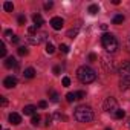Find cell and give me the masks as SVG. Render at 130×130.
Segmentation results:
<instances>
[{
	"label": "cell",
	"instance_id": "6da1fadb",
	"mask_svg": "<svg viewBox=\"0 0 130 130\" xmlns=\"http://www.w3.org/2000/svg\"><path fill=\"white\" fill-rule=\"evenodd\" d=\"M77 77H78V80H80L83 84H89V83H93V81H95L96 74H95V71H93L92 68H89V66H81V68H78V71H77Z\"/></svg>",
	"mask_w": 130,
	"mask_h": 130
},
{
	"label": "cell",
	"instance_id": "7a4b0ae2",
	"mask_svg": "<svg viewBox=\"0 0 130 130\" xmlns=\"http://www.w3.org/2000/svg\"><path fill=\"white\" fill-rule=\"evenodd\" d=\"M75 119L80 121V122H90L93 119V110L89 107V106H80L75 109V113H74Z\"/></svg>",
	"mask_w": 130,
	"mask_h": 130
},
{
	"label": "cell",
	"instance_id": "3957f363",
	"mask_svg": "<svg viewBox=\"0 0 130 130\" xmlns=\"http://www.w3.org/2000/svg\"><path fill=\"white\" fill-rule=\"evenodd\" d=\"M101 43H103V47L106 49V52H115L118 49V40L112 35V34H103L101 37Z\"/></svg>",
	"mask_w": 130,
	"mask_h": 130
},
{
	"label": "cell",
	"instance_id": "277c9868",
	"mask_svg": "<svg viewBox=\"0 0 130 130\" xmlns=\"http://www.w3.org/2000/svg\"><path fill=\"white\" fill-rule=\"evenodd\" d=\"M103 107H104V110H106V112H116V110H118V103H116V100H115V98L109 96V98H106V101H104Z\"/></svg>",
	"mask_w": 130,
	"mask_h": 130
},
{
	"label": "cell",
	"instance_id": "5b68a950",
	"mask_svg": "<svg viewBox=\"0 0 130 130\" xmlns=\"http://www.w3.org/2000/svg\"><path fill=\"white\" fill-rule=\"evenodd\" d=\"M44 38H46V34H44V32H37V34H34V35H29V37H28V41H29L31 44H40Z\"/></svg>",
	"mask_w": 130,
	"mask_h": 130
},
{
	"label": "cell",
	"instance_id": "8992f818",
	"mask_svg": "<svg viewBox=\"0 0 130 130\" xmlns=\"http://www.w3.org/2000/svg\"><path fill=\"white\" fill-rule=\"evenodd\" d=\"M119 75H121V78H130V61L124 63L119 68Z\"/></svg>",
	"mask_w": 130,
	"mask_h": 130
},
{
	"label": "cell",
	"instance_id": "52a82bcc",
	"mask_svg": "<svg viewBox=\"0 0 130 130\" xmlns=\"http://www.w3.org/2000/svg\"><path fill=\"white\" fill-rule=\"evenodd\" d=\"M63 25H64V22H63L61 17H54V19L51 20V26H52L55 31H60V29L63 28Z\"/></svg>",
	"mask_w": 130,
	"mask_h": 130
},
{
	"label": "cell",
	"instance_id": "ba28073f",
	"mask_svg": "<svg viewBox=\"0 0 130 130\" xmlns=\"http://www.w3.org/2000/svg\"><path fill=\"white\" fill-rule=\"evenodd\" d=\"M3 86H5L6 89H11V87H15V86H17V80H15L14 77H6V78L3 80Z\"/></svg>",
	"mask_w": 130,
	"mask_h": 130
},
{
	"label": "cell",
	"instance_id": "9c48e42d",
	"mask_svg": "<svg viewBox=\"0 0 130 130\" xmlns=\"http://www.w3.org/2000/svg\"><path fill=\"white\" fill-rule=\"evenodd\" d=\"M17 66H19V64H17V61H15L14 57H8V58L5 60V68L11 69V68H17Z\"/></svg>",
	"mask_w": 130,
	"mask_h": 130
},
{
	"label": "cell",
	"instance_id": "30bf717a",
	"mask_svg": "<svg viewBox=\"0 0 130 130\" xmlns=\"http://www.w3.org/2000/svg\"><path fill=\"white\" fill-rule=\"evenodd\" d=\"M9 122L14 124V125H17V124L22 122V116H20L19 113H11V115H9Z\"/></svg>",
	"mask_w": 130,
	"mask_h": 130
},
{
	"label": "cell",
	"instance_id": "8fae6325",
	"mask_svg": "<svg viewBox=\"0 0 130 130\" xmlns=\"http://www.w3.org/2000/svg\"><path fill=\"white\" fill-rule=\"evenodd\" d=\"M119 87L121 90H130V78H121Z\"/></svg>",
	"mask_w": 130,
	"mask_h": 130
},
{
	"label": "cell",
	"instance_id": "7c38bea8",
	"mask_svg": "<svg viewBox=\"0 0 130 130\" xmlns=\"http://www.w3.org/2000/svg\"><path fill=\"white\" fill-rule=\"evenodd\" d=\"M32 20H34V23H35L37 28H40V26L44 23V20H43V17H41L40 14H34V15H32Z\"/></svg>",
	"mask_w": 130,
	"mask_h": 130
},
{
	"label": "cell",
	"instance_id": "4fadbf2b",
	"mask_svg": "<svg viewBox=\"0 0 130 130\" xmlns=\"http://www.w3.org/2000/svg\"><path fill=\"white\" fill-rule=\"evenodd\" d=\"M23 75H25V78H34V77H35V71H34V68H28V69H25Z\"/></svg>",
	"mask_w": 130,
	"mask_h": 130
},
{
	"label": "cell",
	"instance_id": "5bb4252c",
	"mask_svg": "<svg viewBox=\"0 0 130 130\" xmlns=\"http://www.w3.org/2000/svg\"><path fill=\"white\" fill-rule=\"evenodd\" d=\"M35 110H37L35 106H26V107L23 109V113H25V115H35Z\"/></svg>",
	"mask_w": 130,
	"mask_h": 130
},
{
	"label": "cell",
	"instance_id": "9a60e30c",
	"mask_svg": "<svg viewBox=\"0 0 130 130\" xmlns=\"http://www.w3.org/2000/svg\"><path fill=\"white\" fill-rule=\"evenodd\" d=\"M66 100H68V103H74L75 100H78V98H77V92H69V93L66 95Z\"/></svg>",
	"mask_w": 130,
	"mask_h": 130
},
{
	"label": "cell",
	"instance_id": "2e32d148",
	"mask_svg": "<svg viewBox=\"0 0 130 130\" xmlns=\"http://www.w3.org/2000/svg\"><path fill=\"white\" fill-rule=\"evenodd\" d=\"M3 9L8 11V12H12V11H14V5H12L11 2H5V3H3Z\"/></svg>",
	"mask_w": 130,
	"mask_h": 130
},
{
	"label": "cell",
	"instance_id": "e0dca14e",
	"mask_svg": "<svg viewBox=\"0 0 130 130\" xmlns=\"http://www.w3.org/2000/svg\"><path fill=\"white\" fill-rule=\"evenodd\" d=\"M122 22H124V15L118 14V15H115V17H113V25H121Z\"/></svg>",
	"mask_w": 130,
	"mask_h": 130
},
{
	"label": "cell",
	"instance_id": "ac0fdd59",
	"mask_svg": "<svg viewBox=\"0 0 130 130\" xmlns=\"http://www.w3.org/2000/svg\"><path fill=\"white\" fill-rule=\"evenodd\" d=\"M78 31H80V28H75V29H71V31L68 32V37H69V38H75V37H77V34H78Z\"/></svg>",
	"mask_w": 130,
	"mask_h": 130
},
{
	"label": "cell",
	"instance_id": "d6986e66",
	"mask_svg": "<svg viewBox=\"0 0 130 130\" xmlns=\"http://www.w3.org/2000/svg\"><path fill=\"white\" fill-rule=\"evenodd\" d=\"M98 11H100V8H98V5H90V6H89V12H90L92 15H95V14H96Z\"/></svg>",
	"mask_w": 130,
	"mask_h": 130
},
{
	"label": "cell",
	"instance_id": "ffe728a7",
	"mask_svg": "<svg viewBox=\"0 0 130 130\" xmlns=\"http://www.w3.org/2000/svg\"><path fill=\"white\" fill-rule=\"evenodd\" d=\"M49 96H51V100H52L54 103L58 101V93H57L55 90H49Z\"/></svg>",
	"mask_w": 130,
	"mask_h": 130
},
{
	"label": "cell",
	"instance_id": "44dd1931",
	"mask_svg": "<svg viewBox=\"0 0 130 130\" xmlns=\"http://www.w3.org/2000/svg\"><path fill=\"white\" fill-rule=\"evenodd\" d=\"M124 116H125V112H124V110H119V109H118V110L115 112V118H118V119H122Z\"/></svg>",
	"mask_w": 130,
	"mask_h": 130
},
{
	"label": "cell",
	"instance_id": "7402d4cb",
	"mask_svg": "<svg viewBox=\"0 0 130 130\" xmlns=\"http://www.w3.org/2000/svg\"><path fill=\"white\" fill-rule=\"evenodd\" d=\"M46 52H47L49 55H51V54H54V52H55V47H54V44L47 43V44H46Z\"/></svg>",
	"mask_w": 130,
	"mask_h": 130
},
{
	"label": "cell",
	"instance_id": "603a6c76",
	"mask_svg": "<svg viewBox=\"0 0 130 130\" xmlns=\"http://www.w3.org/2000/svg\"><path fill=\"white\" fill-rule=\"evenodd\" d=\"M0 57H6V46H5V43L0 44Z\"/></svg>",
	"mask_w": 130,
	"mask_h": 130
},
{
	"label": "cell",
	"instance_id": "cb8c5ba5",
	"mask_svg": "<svg viewBox=\"0 0 130 130\" xmlns=\"http://www.w3.org/2000/svg\"><path fill=\"white\" fill-rule=\"evenodd\" d=\"M28 52H29V51H28V49H26L25 46L19 47V55H22V57H23V55H28Z\"/></svg>",
	"mask_w": 130,
	"mask_h": 130
},
{
	"label": "cell",
	"instance_id": "d4e9b609",
	"mask_svg": "<svg viewBox=\"0 0 130 130\" xmlns=\"http://www.w3.org/2000/svg\"><path fill=\"white\" fill-rule=\"evenodd\" d=\"M60 51H61L63 54H68V52H69V46H68V44H60Z\"/></svg>",
	"mask_w": 130,
	"mask_h": 130
},
{
	"label": "cell",
	"instance_id": "484cf974",
	"mask_svg": "<svg viewBox=\"0 0 130 130\" xmlns=\"http://www.w3.org/2000/svg\"><path fill=\"white\" fill-rule=\"evenodd\" d=\"M31 122H32L34 125H37V124L40 122V116H38V115H32V119H31Z\"/></svg>",
	"mask_w": 130,
	"mask_h": 130
},
{
	"label": "cell",
	"instance_id": "4316f807",
	"mask_svg": "<svg viewBox=\"0 0 130 130\" xmlns=\"http://www.w3.org/2000/svg\"><path fill=\"white\" fill-rule=\"evenodd\" d=\"M61 83H63V86H64V87H69V86H71V80H69L68 77H64Z\"/></svg>",
	"mask_w": 130,
	"mask_h": 130
},
{
	"label": "cell",
	"instance_id": "83f0119b",
	"mask_svg": "<svg viewBox=\"0 0 130 130\" xmlns=\"http://www.w3.org/2000/svg\"><path fill=\"white\" fill-rule=\"evenodd\" d=\"M28 32H29V35L37 34V26H29V28H28Z\"/></svg>",
	"mask_w": 130,
	"mask_h": 130
},
{
	"label": "cell",
	"instance_id": "f1b7e54d",
	"mask_svg": "<svg viewBox=\"0 0 130 130\" xmlns=\"http://www.w3.org/2000/svg\"><path fill=\"white\" fill-rule=\"evenodd\" d=\"M5 35H6V37H8L9 40H12V38H14V34H12V31H11V29H8V31H5Z\"/></svg>",
	"mask_w": 130,
	"mask_h": 130
},
{
	"label": "cell",
	"instance_id": "f546056e",
	"mask_svg": "<svg viewBox=\"0 0 130 130\" xmlns=\"http://www.w3.org/2000/svg\"><path fill=\"white\" fill-rule=\"evenodd\" d=\"M84 96H86V92H83V90H78V92H77V98H78V100H83Z\"/></svg>",
	"mask_w": 130,
	"mask_h": 130
},
{
	"label": "cell",
	"instance_id": "4dcf8cb0",
	"mask_svg": "<svg viewBox=\"0 0 130 130\" xmlns=\"http://www.w3.org/2000/svg\"><path fill=\"white\" fill-rule=\"evenodd\" d=\"M19 23H20V25H25V23H26V17H25V15H20V17H19Z\"/></svg>",
	"mask_w": 130,
	"mask_h": 130
},
{
	"label": "cell",
	"instance_id": "1f68e13d",
	"mask_svg": "<svg viewBox=\"0 0 130 130\" xmlns=\"http://www.w3.org/2000/svg\"><path fill=\"white\" fill-rule=\"evenodd\" d=\"M38 107L46 109V107H47V103H46V101H40V103H38Z\"/></svg>",
	"mask_w": 130,
	"mask_h": 130
},
{
	"label": "cell",
	"instance_id": "d6a6232c",
	"mask_svg": "<svg viewBox=\"0 0 130 130\" xmlns=\"http://www.w3.org/2000/svg\"><path fill=\"white\" fill-rule=\"evenodd\" d=\"M52 6H54V3H52V2H49V3H44V9H51Z\"/></svg>",
	"mask_w": 130,
	"mask_h": 130
},
{
	"label": "cell",
	"instance_id": "836d02e7",
	"mask_svg": "<svg viewBox=\"0 0 130 130\" xmlns=\"http://www.w3.org/2000/svg\"><path fill=\"white\" fill-rule=\"evenodd\" d=\"M89 60H90V61H95V60H96V55H95V54H90V55H89Z\"/></svg>",
	"mask_w": 130,
	"mask_h": 130
},
{
	"label": "cell",
	"instance_id": "e575fe53",
	"mask_svg": "<svg viewBox=\"0 0 130 130\" xmlns=\"http://www.w3.org/2000/svg\"><path fill=\"white\" fill-rule=\"evenodd\" d=\"M54 74H55V75H58V74H60V68H58V66H55V68H54Z\"/></svg>",
	"mask_w": 130,
	"mask_h": 130
},
{
	"label": "cell",
	"instance_id": "d590c367",
	"mask_svg": "<svg viewBox=\"0 0 130 130\" xmlns=\"http://www.w3.org/2000/svg\"><path fill=\"white\" fill-rule=\"evenodd\" d=\"M19 40H20V38H19V37H15V35H14V38H12V40H11V41H12V43H19Z\"/></svg>",
	"mask_w": 130,
	"mask_h": 130
},
{
	"label": "cell",
	"instance_id": "8d00e7d4",
	"mask_svg": "<svg viewBox=\"0 0 130 130\" xmlns=\"http://www.w3.org/2000/svg\"><path fill=\"white\" fill-rule=\"evenodd\" d=\"M2 104H3V106H6V104H8V101H6V98H5V96H2Z\"/></svg>",
	"mask_w": 130,
	"mask_h": 130
},
{
	"label": "cell",
	"instance_id": "74e56055",
	"mask_svg": "<svg viewBox=\"0 0 130 130\" xmlns=\"http://www.w3.org/2000/svg\"><path fill=\"white\" fill-rule=\"evenodd\" d=\"M127 127H128V128H130V119H128V121H127Z\"/></svg>",
	"mask_w": 130,
	"mask_h": 130
},
{
	"label": "cell",
	"instance_id": "f35d334b",
	"mask_svg": "<svg viewBox=\"0 0 130 130\" xmlns=\"http://www.w3.org/2000/svg\"><path fill=\"white\" fill-rule=\"evenodd\" d=\"M106 130H112V128H109V127H107V128H106Z\"/></svg>",
	"mask_w": 130,
	"mask_h": 130
}]
</instances>
